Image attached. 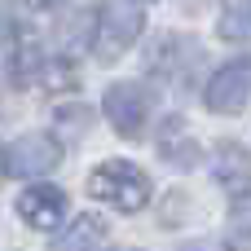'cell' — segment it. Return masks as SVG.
<instances>
[{
	"instance_id": "cell-1",
	"label": "cell",
	"mask_w": 251,
	"mask_h": 251,
	"mask_svg": "<svg viewBox=\"0 0 251 251\" xmlns=\"http://www.w3.org/2000/svg\"><path fill=\"white\" fill-rule=\"evenodd\" d=\"M141 9L124 4V0H106L101 9H93V53L101 62H115L128 44H137L141 35Z\"/></svg>"
},
{
	"instance_id": "cell-2",
	"label": "cell",
	"mask_w": 251,
	"mask_h": 251,
	"mask_svg": "<svg viewBox=\"0 0 251 251\" xmlns=\"http://www.w3.org/2000/svg\"><path fill=\"white\" fill-rule=\"evenodd\" d=\"M88 194L93 199H106L110 207H124V212H141L146 199H150V181L137 163H101L93 176H88Z\"/></svg>"
},
{
	"instance_id": "cell-3",
	"label": "cell",
	"mask_w": 251,
	"mask_h": 251,
	"mask_svg": "<svg viewBox=\"0 0 251 251\" xmlns=\"http://www.w3.org/2000/svg\"><path fill=\"white\" fill-rule=\"evenodd\" d=\"M62 163V146L53 132H22L4 146V172L9 176H44Z\"/></svg>"
},
{
	"instance_id": "cell-4",
	"label": "cell",
	"mask_w": 251,
	"mask_h": 251,
	"mask_svg": "<svg viewBox=\"0 0 251 251\" xmlns=\"http://www.w3.org/2000/svg\"><path fill=\"white\" fill-rule=\"evenodd\" d=\"M247 101H251V57H234L212 75L207 106L216 115H238V110H247Z\"/></svg>"
},
{
	"instance_id": "cell-5",
	"label": "cell",
	"mask_w": 251,
	"mask_h": 251,
	"mask_svg": "<svg viewBox=\"0 0 251 251\" xmlns=\"http://www.w3.org/2000/svg\"><path fill=\"white\" fill-rule=\"evenodd\" d=\"M194 66H199V44L185 40V35H163V40H154V49H150V57H146V71L159 75L163 84H185V79L194 75Z\"/></svg>"
},
{
	"instance_id": "cell-6",
	"label": "cell",
	"mask_w": 251,
	"mask_h": 251,
	"mask_svg": "<svg viewBox=\"0 0 251 251\" xmlns=\"http://www.w3.org/2000/svg\"><path fill=\"white\" fill-rule=\"evenodd\" d=\"M146 115H150V93L141 84H110V93H106V119L115 124L119 137H141Z\"/></svg>"
},
{
	"instance_id": "cell-7",
	"label": "cell",
	"mask_w": 251,
	"mask_h": 251,
	"mask_svg": "<svg viewBox=\"0 0 251 251\" xmlns=\"http://www.w3.org/2000/svg\"><path fill=\"white\" fill-rule=\"evenodd\" d=\"M216 185L229 199H247L251 194V154L238 141H216V163H212Z\"/></svg>"
},
{
	"instance_id": "cell-8",
	"label": "cell",
	"mask_w": 251,
	"mask_h": 251,
	"mask_svg": "<svg viewBox=\"0 0 251 251\" xmlns=\"http://www.w3.org/2000/svg\"><path fill=\"white\" fill-rule=\"evenodd\" d=\"M66 212V194L53 190V185H31L22 199H18V216L31 225V229H53Z\"/></svg>"
},
{
	"instance_id": "cell-9",
	"label": "cell",
	"mask_w": 251,
	"mask_h": 251,
	"mask_svg": "<svg viewBox=\"0 0 251 251\" xmlns=\"http://www.w3.org/2000/svg\"><path fill=\"white\" fill-rule=\"evenodd\" d=\"M159 154L172 163V168H194L199 163V141L185 132V119L181 115H168L159 124Z\"/></svg>"
},
{
	"instance_id": "cell-10",
	"label": "cell",
	"mask_w": 251,
	"mask_h": 251,
	"mask_svg": "<svg viewBox=\"0 0 251 251\" xmlns=\"http://www.w3.org/2000/svg\"><path fill=\"white\" fill-rule=\"evenodd\" d=\"M101 234H106V221H101V216H79V221L53 243V251H93L101 243Z\"/></svg>"
},
{
	"instance_id": "cell-11",
	"label": "cell",
	"mask_w": 251,
	"mask_h": 251,
	"mask_svg": "<svg viewBox=\"0 0 251 251\" xmlns=\"http://www.w3.org/2000/svg\"><path fill=\"white\" fill-rule=\"evenodd\" d=\"M216 31H221L225 40H251V0H229V4L221 9Z\"/></svg>"
},
{
	"instance_id": "cell-12",
	"label": "cell",
	"mask_w": 251,
	"mask_h": 251,
	"mask_svg": "<svg viewBox=\"0 0 251 251\" xmlns=\"http://www.w3.org/2000/svg\"><path fill=\"white\" fill-rule=\"evenodd\" d=\"M229 238H234V247L251 251V194L234 199V207H229Z\"/></svg>"
},
{
	"instance_id": "cell-13",
	"label": "cell",
	"mask_w": 251,
	"mask_h": 251,
	"mask_svg": "<svg viewBox=\"0 0 251 251\" xmlns=\"http://www.w3.org/2000/svg\"><path fill=\"white\" fill-rule=\"evenodd\" d=\"M181 251H229L221 238H194V243H185Z\"/></svg>"
},
{
	"instance_id": "cell-14",
	"label": "cell",
	"mask_w": 251,
	"mask_h": 251,
	"mask_svg": "<svg viewBox=\"0 0 251 251\" xmlns=\"http://www.w3.org/2000/svg\"><path fill=\"white\" fill-rule=\"evenodd\" d=\"M22 4H31V9H49L53 0H22Z\"/></svg>"
}]
</instances>
